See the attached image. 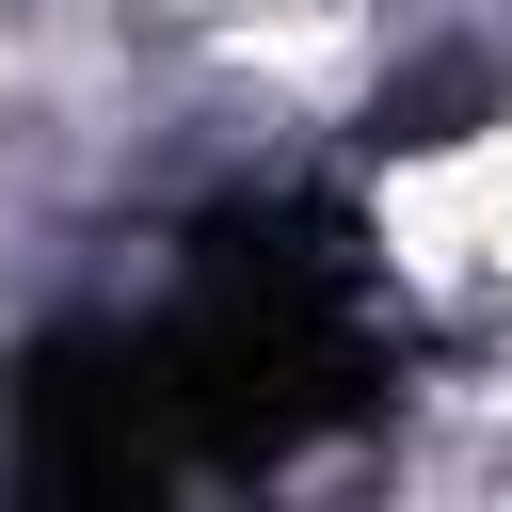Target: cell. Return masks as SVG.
<instances>
[{"instance_id":"1","label":"cell","mask_w":512,"mask_h":512,"mask_svg":"<svg viewBox=\"0 0 512 512\" xmlns=\"http://www.w3.org/2000/svg\"><path fill=\"white\" fill-rule=\"evenodd\" d=\"M400 400L384 256L320 192H240L144 304H80L16 352L0 512H272Z\"/></svg>"}]
</instances>
